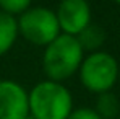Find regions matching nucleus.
<instances>
[{
    "instance_id": "obj_13",
    "label": "nucleus",
    "mask_w": 120,
    "mask_h": 119,
    "mask_svg": "<svg viewBox=\"0 0 120 119\" xmlns=\"http://www.w3.org/2000/svg\"><path fill=\"white\" fill-rule=\"evenodd\" d=\"M119 82H120V65H119Z\"/></svg>"
},
{
    "instance_id": "obj_6",
    "label": "nucleus",
    "mask_w": 120,
    "mask_h": 119,
    "mask_svg": "<svg viewBox=\"0 0 120 119\" xmlns=\"http://www.w3.org/2000/svg\"><path fill=\"white\" fill-rule=\"evenodd\" d=\"M0 119H29L28 90L15 80H0Z\"/></svg>"
},
{
    "instance_id": "obj_14",
    "label": "nucleus",
    "mask_w": 120,
    "mask_h": 119,
    "mask_svg": "<svg viewBox=\"0 0 120 119\" xmlns=\"http://www.w3.org/2000/svg\"><path fill=\"white\" fill-rule=\"evenodd\" d=\"M117 119H120V114H119V118H117Z\"/></svg>"
},
{
    "instance_id": "obj_1",
    "label": "nucleus",
    "mask_w": 120,
    "mask_h": 119,
    "mask_svg": "<svg viewBox=\"0 0 120 119\" xmlns=\"http://www.w3.org/2000/svg\"><path fill=\"white\" fill-rule=\"evenodd\" d=\"M84 51L75 36L60 33L52 42H49L42 51V72L47 80L65 83L78 74Z\"/></svg>"
},
{
    "instance_id": "obj_12",
    "label": "nucleus",
    "mask_w": 120,
    "mask_h": 119,
    "mask_svg": "<svg viewBox=\"0 0 120 119\" xmlns=\"http://www.w3.org/2000/svg\"><path fill=\"white\" fill-rule=\"evenodd\" d=\"M114 2H115V3H117V5H120V0H114Z\"/></svg>"
},
{
    "instance_id": "obj_4",
    "label": "nucleus",
    "mask_w": 120,
    "mask_h": 119,
    "mask_svg": "<svg viewBox=\"0 0 120 119\" xmlns=\"http://www.w3.org/2000/svg\"><path fill=\"white\" fill-rule=\"evenodd\" d=\"M18 36L33 46L45 47L60 34L55 12L49 7H29L16 16Z\"/></svg>"
},
{
    "instance_id": "obj_10",
    "label": "nucleus",
    "mask_w": 120,
    "mask_h": 119,
    "mask_svg": "<svg viewBox=\"0 0 120 119\" xmlns=\"http://www.w3.org/2000/svg\"><path fill=\"white\" fill-rule=\"evenodd\" d=\"M31 3L33 0H0V12L16 18L31 7Z\"/></svg>"
},
{
    "instance_id": "obj_5",
    "label": "nucleus",
    "mask_w": 120,
    "mask_h": 119,
    "mask_svg": "<svg viewBox=\"0 0 120 119\" xmlns=\"http://www.w3.org/2000/svg\"><path fill=\"white\" fill-rule=\"evenodd\" d=\"M54 12L60 33L63 34L78 36L89 23H93V10L88 0H60Z\"/></svg>"
},
{
    "instance_id": "obj_3",
    "label": "nucleus",
    "mask_w": 120,
    "mask_h": 119,
    "mask_svg": "<svg viewBox=\"0 0 120 119\" xmlns=\"http://www.w3.org/2000/svg\"><path fill=\"white\" fill-rule=\"evenodd\" d=\"M119 60L110 52L102 49L84 54L78 69V77L83 88L94 95L112 91L119 82Z\"/></svg>"
},
{
    "instance_id": "obj_2",
    "label": "nucleus",
    "mask_w": 120,
    "mask_h": 119,
    "mask_svg": "<svg viewBox=\"0 0 120 119\" xmlns=\"http://www.w3.org/2000/svg\"><path fill=\"white\" fill-rule=\"evenodd\" d=\"M31 119H67L73 111V95L65 83L41 80L28 90Z\"/></svg>"
},
{
    "instance_id": "obj_7",
    "label": "nucleus",
    "mask_w": 120,
    "mask_h": 119,
    "mask_svg": "<svg viewBox=\"0 0 120 119\" xmlns=\"http://www.w3.org/2000/svg\"><path fill=\"white\" fill-rule=\"evenodd\" d=\"M78 42H80L81 49L84 51V54L88 52H96V51H101L104 42L107 39V33L105 29L96 25V23H89L83 31H81L78 36H75Z\"/></svg>"
},
{
    "instance_id": "obj_11",
    "label": "nucleus",
    "mask_w": 120,
    "mask_h": 119,
    "mask_svg": "<svg viewBox=\"0 0 120 119\" xmlns=\"http://www.w3.org/2000/svg\"><path fill=\"white\" fill-rule=\"evenodd\" d=\"M67 119H101V116L94 111V108H73V111L70 113V116Z\"/></svg>"
},
{
    "instance_id": "obj_9",
    "label": "nucleus",
    "mask_w": 120,
    "mask_h": 119,
    "mask_svg": "<svg viewBox=\"0 0 120 119\" xmlns=\"http://www.w3.org/2000/svg\"><path fill=\"white\" fill-rule=\"evenodd\" d=\"M94 111L101 116V119H117L120 114V99L115 93L105 91L96 95Z\"/></svg>"
},
{
    "instance_id": "obj_8",
    "label": "nucleus",
    "mask_w": 120,
    "mask_h": 119,
    "mask_svg": "<svg viewBox=\"0 0 120 119\" xmlns=\"http://www.w3.org/2000/svg\"><path fill=\"white\" fill-rule=\"evenodd\" d=\"M18 38L16 18L0 12V57L11 51Z\"/></svg>"
},
{
    "instance_id": "obj_15",
    "label": "nucleus",
    "mask_w": 120,
    "mask_h": 119,
    "mask_svg": "<svg viewBox=\"0 0 120 119\" xmlns=\"http://www.w3.org/2000/svg\"><path fill=\"white\" fill-rule=\"evenodd\" d=\"M29 119H31V118H29Z\"/></svg>"
}]
</instances>
